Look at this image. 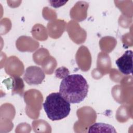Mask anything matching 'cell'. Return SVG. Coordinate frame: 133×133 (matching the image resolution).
Wrapping results in <instances>:
<instances>
[{"mask_svg": "<svg viewBox=\"0 0 133 133\" xmlns=\"http://www.w3.org/2000/svg\"><path fill=\"white\" fill-rule=\"evenodd\" d=\"M88 85L81 74H71L62 79L59 87V92L70 103H79L87 97Z\"/></svg>", "mask_w": 133, "mask_h": 133, "instance_id": "cell-1", "label": "cell"}, {"mask_svg": "<svg viewBox=\"0 0 133 133\" xmlns=\"http://www.w3.org/2000/svg\"><path fill=\"white\" fill-rule=\"evenodd\" d=\"M132 54L131 50H127L115 61L119 70L125 75H129L132 72Z\"/></svg>", "mask_w": 133, "mask_h": 133, "instance_id": "cell-4", "label": "cell"}, {"mask_svg": "<svg viewBox=\"0 0 133 133\" xmlns=\"http://www.w3.org/2000/svg\"><path fill=\"white\" fill-rule=\"evenodd\" d=\"M95 129H106L109 132H116V131L115 130L114 127H113L112 126H111L109 124L102 123H95L94 124H93L92 126H91L89 127L88 132H92V131Z\"/></svg>", "mask_w": 133, "mask_h": 133, "instance_id": "cell-5", "label": "cell"}, {"mask_svg": "<svg viewBox=\"0 0 133 133\" xmlns=\"http://www.w3.org/2000/svg\"><path fill=\"white\" fill-rule=\"evenodd\" d=\"M43 108L48 118L53 121L65 118L71 110L70 103L60 92H52L48 95L43 103Z\"/></svg>", "mask_w": 133, "mask_h": 133, "instance_id": "cell-2", "label": "cell"}, {"mask_svg": "<svg viewBox=\"0 0 133 133\" xmlns=\"http://www.w3.org/2000/svg\"><path fill=\"white\" fill-rule=\"evenodd\" d=\"M45 78L43 70L37 66L28 67L23 74V79L29 85H38L42 83Z\"/></svg>", "mask_w": 133, "mask_h": 133, "instance_id": "cell-3", "label": "cell"}]
</instances>
